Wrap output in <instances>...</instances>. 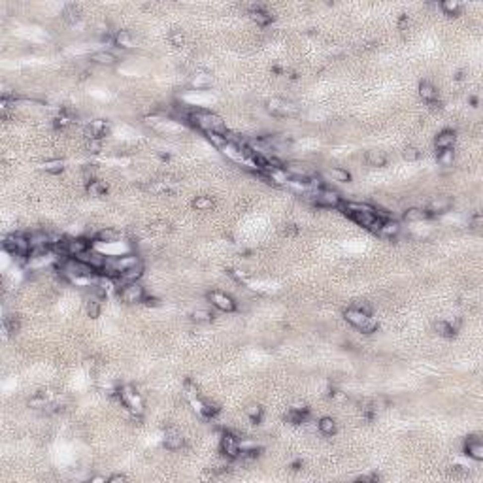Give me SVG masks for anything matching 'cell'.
Wrapping results in <instances>:
<instances>
[{
    "instance_id": "cell-3",
    "label": "cell",
    "mask_w": 483,
    "mask_h": 483,
    "mask_svg": "<svg viewBox=\"0 0 483 483\" xmlns=\"http://www.w3.org/2000/svg\"><path fill=\"white\" fill-rule=\"evenodd\" d=\"M4 249L11 253L13 257H19V259H29L30 255V242L29 236H23V234H8L2 242Z\"/></svg>"
},
{
    "instance_id": "cell-22",
    "label": "cell",
    "mask_w": 483,
    "mask_h": 483,
    "mask_svg": "<svg viewBox=\"0 0 483 483\" xmlns=\"http://www.w3.org/2000/svg\"><path fill=\"white\" fill-rule=\"evenodd\" d=\"M114 42L117 48L121 49H133L134 48V36L129 30H117L114 36Z\"/></svg>"
},
{
    "instance_id": "cell-14",
    "label": "cell",
    "mask_w": 483,
    "mask_h": 483,
    "mask_svg": "<svg viewBox=\"0 0 483 483\" xmlns=\"http://www.w3.org/2000/svg\"><path fill=\"white\" fill-rule=\"evenodd\" d=\"M162 444H164L166 449H170V451H178V449H181L183 444H185V438L181 436V432L178 430V428H168V430L164 432Z\"/></svg>"
},
{
    "instance_id": "cell-25",
    "label": "cell",
    "mask_w": 483,
    "mask_h": 483,
    "mask_svg": "<svg viewBox=\"0 0 483 483\" xmlns=\"http://www.w3.org/2000/svg\"><path fill=\"white\" fill-rule=\"evenodd\" d=\"M63 19L67 21L68 25H76L77 21L81 19V8L77 4H67L65 10H63Z\"/></svg>"
},
{
    "instance_id": "cell-5",
    "label": "cell",
    "mask_w": 483,
    "mask_h": 483,
    "mask_svg": "<svg viewBox=\"0 0 483 483\" xmlns=\"http://www.w3.org/2000/svg\"><path fill=\"white\" fill-rule=\"evenodd\" d=\"M119 298H121L125 304H142L143 298H145V289H143L138 281L123 285V287L119 289Z\"/></svg>"
},
{
    "instance_id": "cell-16",
    "label": "cell",
    "mask_w": 483,
    "mask_h": 483,
    "mask_svg": "<svg viewBox=\"0 0 483 483\" xmlns=\"http://www.w3.org/2000/svg\"><path fill=\"white\" fill-rule=\"evenodd\" d=\"M372 313H364L362 310H359V308H355V306H351V308H347L345 312H344V317H345V321L349 323V325H353L355 329H359L362 323L368 319Z\"/></svg>"
},
{
    "instance_id": "cell-13",
    "label": "cell",
    "mask_w": 483,
    "mask_h": 483,
    "mask_svg": "<svg viewBox=\"0 0 483 483\" xmlns=\"http://www.w3.org/2000/svg\"><path fill=\"white\" fill-rule=\"evenodd\" d=\"M91 249V242L87 238H67L68 257H79Z\"/></svg>"
},
{
    "instance_id": "cell-18",
    "label": "cell",
    "mask_w": 483,
    "mask_h": 483,
    "mask_svg": "<svg viewBox=\"0 0 483 483\" xmlns=\"http://www.w3.org/2000/svg\"><path fill=\"white\" fill-rule=\"evenodd\" d=\"M419 96L425 100L426 104H432L434 100H438V89H436L434 83H430V81L423 79V81L419 83Z\"/></svg>"
},
{
    "instance_id": "cell-37",
    "label": "cell",
    "mask_w": 483,
    "mask_h": 483,
    "mask_svg": "<svg viewBox=\"0 0 483 483\" xmlns=\"http://www.w3.org/2000/svg\"><path fill=\"white\" fill-rule=\"evenodd\" d=\"M191 319L195 323H199V325H206V323H211V319H213V313L209 312V310H195V312L191 313Z\"/></svg>"
},
{
    "instance_id": "cell-41",
    "label": "cell",
    "mask_w": 483,
    "mask_h": 483,
    "mask_svg": "<svg viewBox=\"0 0 483 483\" xmlns=\"http://www.w3.org/2000/svg\"><path fill=\"white\" fill-rule=\"evenodd\" d=\"M378 327H379L378 319L370 315L368 319H366V321H364V323H362V325H360V327H359V331L362 332V334H372V332H376V331H378Z\"/></svg>"
},
{
    "instance_id": "cell-4",
    "label": "cell",
    "mask_w": 483,
    "mask_h": 483,
    "mask_svg": "<svg viewBox=\"0 0 483 483\" xmlns=\"http://www.w3.org/2000/svg\"><path fill=\"white\" fill-rule=\"evenodd\" d=\"M266 108L276 117H291V115H296V112H298V108L293 102L285 100V98H270L266 102Z\"/></svg>"
},
{
    "instance_id": "cell-51",
    "label": "cell",
    "mask_w": 483,
    "mask_h": 483,
    "mask_svg": "<svg viewBox=\"0 0 483 483\" xmlns=\"http://www.w3.org/2000/svg\"><path fill=\"white\" fill-rule=\"evenodd\" d=\"M381 478H379L378 474H366V476H359L357 478V482H379Z\"/></svg>"
},
{
    "instance_id": "cell-30",
    "label": "cell",
    "mask_w": 483,
    "mask_h": 483,
    "mask_svg": "<svg viewBox=\"0 0 483 483\" xmlns=\"http://www.w3.org/2000/svg\"><path fill=\"white\" fill-rule=\"evenodd\" d=\"M72 123H74V115L70 114V112H61V114L53 119V127H55L57 131H67L68 127H72Z\"/></svg>"
},
{
    "instance_id": "cell-47",
    "label": "cell",
    "mask_w": 483,
    "mask_h": 483,
    "mask_svg": "<svg viewBox=\"0 0 483 483\" xmlns=\"http://www.w3.org/2000/svg\"><path fill=\"white\" fill-rule=\"evenodd\" d=\"M470 227L472 228H482L483 227V215L480 213V211H476L472 215V219H470Z\"/></svg>"
},
{
    "instance_id": "cell-2",
    "label": "cell",
    "mask_w": 483,
    "mask_h": 483,
    "mask_svg": "<svg viewBox=\"0 0 483 483\" xmlns=\"http://www.w3.org/2000/svg\"><path fill=\"white\" fill-rule=\"evenodd\" d=\"M117 397L121 400V404L129 408L133 412L134 419H140L143 414V398L140 397V393L133 387V385H123L117 391Z\"/></svg>"
},
{
    "instance_id": "cell-35",
    "label": "cell",
    "mask_w": 483,
    "mask_h": 483,
    "mask_svg": "<svg viewBox=\"0 0 483 483\" xmlns=\"http://www.w3.org/2000/svg\"><path fill=\"white\" fill-rule=\"evenodd\" d=\"M42 168L48 172V174H51V176H57V174H61V172L65 170V162L61 161V159H49V161H46L42 164Z\"/></svg>"
},
{
    "instance_id": "cell-45",
    "label": "cell",
    "mask_w": 483,
    "mask_h": 483,
    "mask_svg": "<svg viewBox=\"0 0 483 483\" xmlns=\"http://www.w3.org/2000/svg\"><path fill=\"white\" fill-rule=\"evenodd\" d=\"M209 83H211V79H209L206 74L195 76V79H193V87H195V89H206V87H209Z\"/></svg>"
},
{
    "instance_id": "cell-21",
    "label": "cell",
    "mask_w": 483,
    "mask_h": 483,
    "mask_svg": "<svg viewBox=\"0 0 483 483\" xmlns=\"http://www.w3.org/2000/svg\"><path fill=\"white\" fill-rule=\"evenodd\" d=\"M364 161L374 168H381V166L387 164V155H385V151H379V149H370L364 155Z\"/></svg>"
},
{
    "instance_id": "cell-6",
    "label": "cell",
    "mask_w": 483,
    "mask_h": 483,
    "mask_svg": "<svg viewBox=\"0 0 483 483\" xmlns=\"http://www.w3.org/2000/svg\"><path fill=\"white\" fill-rule=\"evenodd\" d=\"M208 300L213 308H217L219 312H234L236 310V300L230 296V294L223 293V291H209Z\"/></svg>"
},
{
    "instance_id": "cell-43",
    "label": "cell",
    "mask_w": 483,
    "mask_h": 483,
    "mask_svg": "<svg viewBox=\"0 0 483 483\" xmlns=\"http://www.w3.org/2000/svg\"><path fill=\"white\" fill-rule=\"evenodd\" d=\"M246 414L253 423H259L263 419V408L259 406V404H251L249 408H246Z\"/></svg>"
},
{
    "instance_id": "cell-38",
    "label": "cell",
    "mask_w": 483,
    "mask_h": 483,
    "mask_svg": "<svg viewBox=\"0 0 483 483\" xmlns=\"http://www.w3.org/2000/svg\"><path fill=\"white\" fill-rule=\"evenodd\" d=\"M149 232L155 234V236H164V234L170 232V223H166V221H155V223L149 225Z\"/></svg>"
},
{
    "instance_id": "cell-40",
    "label": "cell",
    "mask_w": 483,
    "mask_h": 483,
    "mask_svg": "<svg viewBox=\"0 0 483 483\" xmlns=\"http://www.w3.org/2000/svg\"><path fill=\"white\" fill-rule=\"evenodd\" d=\"M19 327H21V323H19V319H17L15 315H8V317H4V331L8 332V334H15V332H19Z\"/></svg>"
},
{
    "instance_id": "cell-49",
    "label": "cell",
    "mask_w": 483,
    "mask_h": 483,
    "mask_svg": "<svg viewBox=\"0 0 483 483\" xmlns=\"http://www.w3.org/2000/svg\"><path fill=\"white\" fill-rule=\"evenodd\" d=\"M147 308H157V306H161V302H159V298H155V296H147L145 294V298H143V302Z\"/></svg>"
},
{
    "instance_id": "cell-46",
    "label": "cell",
    "mask_w": 483,
    "mask_h": 483,
    "mask_svg": "<svg viewBox=\"0 0 483 483\" xmlns=\"http://www.w3.org/2000/svg\"><path fill=\"white\" fill-rule=\"evenodd\" d=\"M85 149L89 153H98L100 149H102V140H87Z\"/></svg>"
},
{
    "instance_id": "cell-53",
    "label": "cell",
    "mask_w": 483,
    "mask_h": 483,
    "mask_svg": "<svg viewBox=\"0 0 483 483\" xmlns=\"http://www.w3.org/2000/svg\"><path fill=\"white\" fill-rule=\"evenodd\" d=\"M91 483H108V478H104V476H93Z\"/></svg>"
},
{
    "instance_id": "cell-9",
    "label": "cell",
    "mask_w": 483,
    "mask_h": 483,
    "mask_svg": "<svg viewBox=\"0 0 483 483\" xmlns=\"http://www.w3.org/2000/svg\"><path fill=\"white\" fill-rule=\"evenodd\" d=\"M219 449H221V453L225 455L227 459H230V461H234V459L240 457V442H238L236 436L230 434V432H225V434L221 436Z\"/></svg>"
},
{
    "instance_id": "cell-48",
    "label": "cell",
    "mask_w": 483,
    "mask_h": 483,
    "mask_svg": "<svg viewBox=\"0 0 483 483\" xmlns=\"http://www.w3.org/2000/svg\"><path fill=\"white\" fill-rule=\"evenodd\" d=\"M283 232L287 234V236H296V234L300 232V228L296 227V225H293V223H289V225H285Z\"/></svg>"
},
{
    "instance_id": "cell-39",
    "label": "cell",
    "mask_w": 483,
    "mask_h": 483,
    "mask_svg": "<svg viewBox=\"0 0 483 483\" xmlns=\"http://www.w3.org/2000/svg\"><path fill=\"white\" fill-rule=\"evenodd\" d=\"M447 208H449V202H447V200H434V202H430L428 208H425V209L430 213V217H432V215H436V213H444Z\"/></svg>"
},
{
    "instance_id": "cell-33",
    "label": "cell",
    "mask_w": 483,
    "mask_h": 483,
    "mask_svg": "<svg viewBox=\"0 0 483 483\" xmlns=\"http://www.w3.org/2000/svg\"><path fill=\"white\" fill-rule=\"evenodd\" d=\"M434 331L438 332L440 336H444V338H453L455 334H457V331H455L453 325H451L449 321H436Z\"/></svg>"
},
{
    "instance_id": "cell-50",
    "label": "cell",
    "mask_w": 483,
    "mask_h": 483,
    "mask_svg": "<svg viewBox=\"0 0 483 483\" xmlns=\"http://www.w3.org/2000/svg\"><path fill=\"white\" fill-rule=\"evenodd\" d=\"M129 478L125 476V474H114V476H110L108 478V483H123V482H127Z\"/></svg>"
},
{
    "instance_id": "cell-32",
    "label": "cell",
    "mask_w": 483,
    "mask_h": 483,
    "mask_svg": "<svg viewBox=\"0 0 483 483\" xmlns=\"http://www.w3.org/2000/svg\"><path fill=\"white\" fill-rule=\"evenodd\" d=\"M95 238L96 242H102V244H114L115 240L119 238V234H117V230H114V228H100L95 234Z\"/></svg>"
},
{
    "instance_id": "cell-26",
    "label": "cell",
    "mask_w": 483,
    "mask_h": 483,
    "mask_svg": "<svg viewBox=\"0 0 483 483\" xmlns=\"http://www.w3.org/2000/svg\"><path fill=\"white\" fill-rule=\"evenodd\" d=\"M430 217V213L425 208H408L404 211V221L408 223H419V221H425Z\"/></svg>"
},
{
    "instance_id": "cell-44",
    "label": "cell",
    "mask_w": 483,
    "mask_h": 483,
    "mask_svg": "<svg viewBox=\"0 0 483 483\" xmlns=\"http://www.w3.org/2000/svg\"><path fill=\"white\" fill-rule=\"evenodd\" d=\"M168 40H170V44L174 46V48H181V46L185 44V36H183L181 30H172Z\"/></svg>"
},
{
    "instance_id": "cell-29",
    "label": "cell",
    "mask_w": 483,
    "mask_h": 483,
    "mask_svg": "<svg viewBox=\"0 0 483 483\" xmlns=\"http://www.w3.org/2000/svg\"><path fill=\"white\" fill-rule=\"evenodd\" d=\"M317 428H319V432H321V434H325V436L336 434V430H338L336 421H334L332 417H321V419L317 421Z\"/></svg>"
},
{
    "instance_id": "cell-36",
    "label": "cell",
    "mask_w": 483,
    "mask_h": 483,
    "mask_svg": "<svg viewBox=\"0 0 483 483\" xmlns=\"http://www.w3.org/2000/svg\"><path fill=\"white\" fill-rule=\"evenodd\" d=\"M85 310H87V315H89L91 319H96V317L100 315V310H102L100 298H98V296H91L85 304Z\"/></svg>"
},
{
    "instance_id": "cell-23",
    "label": "cell",
    "mask_w": 483,
    "mask_h": 483,
    "mask_svg": "<svg viewBox=\"0 0 483 483\" xmlns=\"http://www.w3.org/2000/svg\"><path fill=\"white\" fill-rule=\"evenodd\" d=\"M85 191H87V195L100 199V197H106V193H108V185H106L104 181H100V180H89V181H87Z\"/></svg>"
},
{
    "instance_id": "cell-24",
    "label": "cell",
    "mask_w": 483,
    "mask_h": 483,
    "mask_svg": "<svg viewBox=\"0 0 483 483\" xmlns=\"http://www.w3.org/2000/svg\"><path fill=\"white\" fill-rule=\"evenodd\" d=\"M285 419L291 423V425H302L304 421L308 419V408H291L287 412Z\"/></svg>"
},
{
    "instance_id": "cell-15",
    "label": "cell",
    "mask_w": 483,
    "mask_h": 483,
    "mask_svg": "<svg viewBox=\"0 0 483 483\" xmlns=\"http://www.w3.org/2000/svg\"><path fill=\"white\" fill-rule=\"evenodd\" d=\"M455 142H457V134H455V131H451V129H444L442 133H438V136L434 138V147L436 151L438 149H449V147H453Z\"/></svg>"
},
{
    "instance_id": "cell-10",
    "label": "cell",
    "mask_w": 483,
    "mask_h": 483,
    "mask_svg": "<svg viewBox=\"0 0 483 483\" xmlns=\"http://www.w3.org/2000/svg\"><path fill=\"white\" fill-rule=\"evenodd\" d=\"M247 10H249V17L253 23H257L259 27H266L272 23V13L266 10L263 4H247Z\"/></svg>"
},
{
    "instance_id": "cell-8",
    "label": "cell",
    "mask_w": 483,
    "mask_h": 483,
    "mask_svg": "<svg viewBox=\"0 0 483 483\" xmlns=\"http://www.w3.org/2000/svg\"><path fill=\"white\" fill-rule=\"evenodd\" d=\"M110 131H112V127H110L108 121H104V119H95V121H91L83 129V134H85L87 140H102L104 136L110 134Z\"/></svg>"
},
{
    "instance_id": "cell-42",
    "label": "cell",
    "mask_w": 483,
    "mask_h": 483,
    "mask_svg": "<svg viewBox=\"0 0 483 483\" xmlns=\"http://www.w3.org/2000/svg\"><path fill=\"white\" fill-rule=\"evenodd\" d=\"M402 157H404L408 162H415L421 159V151H419L417 147H414V145H408V147L402 149Z\"/></svg>"
},
{
    "instance_id": "cell-27",
    "label": "cell",
    "mask_w": 483,
    "mask_h": 483,
    "mask_svg": "<svg viewBox=\"0 0 483 483\" xmlns=\"http://www.w3.org/2000/svg\"><path fill=\"white\" fill-rule=\"evenodd\" d=\"M436 161H438V164H440V166H444V168L453 166L455 149H453V147H449V149H438V153H436Z\"/></svg>"
},
{
    "instance_id": "cell-52",
    "label": "cell",
    "mask_w": 483,
    "mask_h": 483,
    "mask_svg": "<svg viewBox=\"0 0 483 483\" xmlns=\"http://www.w3.org/2000/svg\"><path fill=\"white\" fill-rule=\"evenodd\" d=\"M408 25H410V17H408L406 13H402V15H400V19H398V29L406 30Z\"/></svg>"
},
{
    "instance_id": "cell-28",
    "label": "cell",
    "mask_w": 483,
    "mask_h": 483,
    "mask_svg": "<svg viewBox=\"0 0 483 483\" xmlns=\"http://www.w3.org/2000/svg\"><path fill=\"white\" fill-rule=\"evenodd\" d=\"M191 206L195 209H199V211H209V209L215 206V200L211 199V197H208V195H200L197 199H193Z\"/></svg>"
},
{
    "instance_id": "cell-11",
    "label": "cell",
    "mask_w": 483,
    "mask_h": 483,
    "mask_svg": "<svg viewBox=\"0 0 483 483\" xmlns=\"http://www.w3.org/2000/svg\"><path fill=\"white\" fill-rule=\"evenodd\" d=\"M77 259H79V261H83L85 265L91 266V268L95 270L96 274H100V270H102V268H104V266H106V263H108V259H106V257L102 255V253H98V251H95L93 247H91L89 251H85L83 255H79V257H77Z\"/></svg>"
},
{
    "instance_id": "cell-34",
    "label": "cell",
    "mask_w": 483,
    "mask_h": 483,
    "mask_svg": "<svg viewBox=\"0 0 483 483\" xmlns=\"http://www.w3.org/2000/svg\"><path fill=\"white\" fill-rule=\"evenodd\" d=\"M440 6H442V10H444L445 15H449V17L459 15V13H461V10H463V4H461V2H457V0H445V2H442V4H440Z\"/></svg>"
},
{
    "instance_id": "cell-31",
    "label": "cell",
    "mask_w": 483,
    "mask_h": 483,
    "mask_svg": "<svg viewBox=\"0 0 483 483\" xmlns=\"http://www.w3.org/2000/svg\"><path fill=\"white\" fill-rule=\"evenodd\" d=\"M329 178L332 181H338V183H349L351 174L345 168H342V166H334V168L329 170Z\"/></svg>"
},
{
    "instance_id": "cell-7",
    "label": "cell",
    "mask_w": 483,
    "mask_h": 483,
    "mask_svg": "<svg viewBox=\"0 0 483 483\" xmlns=\"http://www.w3.org/2000/svg\"><path fill=\"white\" fill-rule=\"evenodd\" d=\"M313 200L317 206H323V208H340L342 204V197L332 189H327V187H321L313 193Z\"/></svg>"
},
{
    "instance_id": "cell-12",
    "label": "cell",
    "mask_w": 483,
    "mask_h": 483,
    "mask_svg": "<svg viewBox=\"0 0 483 483\" xmlns=\"http://www.w3.org/2000/svg\"><path fill=\"white\" fill-rule=\"evenodd\" d=\"M143 276V266L138 265V266H133V268H129L127 272H123V274H119L117 277L114 279V283L117 285V289H121L123 285H129V283H134V281H140V277Z\"/></svg>"
},
{
    "instance_id": "cell-20",
    "label": "cell",
    "mask_w": 483,
    "mask_h": 483,
    "mask_svg": "<svg viewBox=\"0 0 483 483\" xmlns=\"http://www.w3.org/2000/svg\"><path fill=\"white\" fill-rule=\"evenodd\" d=\"M398 232H400V223L391 217L385 219V221H381V225H379V228H378V234H381V236H385V238L397 236Z\"/></svg>"
},
{
    "instance_id": "cell-17",
    "label": "cell",
    "mask_w": 483,
    "mask_h": 483,
    "mask_svg": "<svg viewBox=\"0 0 483 483\" xmlns=\"http://www.w3.org/2000/svg\"><path fill=\"white\" fill-rule=\"evenodd\" d=\"M464 451H466V455L470 457V459H474V461H483V444L480 438H476V436H470V440L466 442V445H464Z\"/></svg>"
},
{
    "instance_id": "cell-19",
    "label": "cell",
    "mask_w": 483,
    "mask_h": 483,
    "mask_svg": "<svg viewBox=\"0 0 483 483\" xmlns=\"http://www.w3.org/2000/svg\"><path fill=\"white\" fill-rule=\"evenodd\" d=\"M91 61L95 65H100V67H114L117 65V57H115L112 51H106V49H100L91 55Z\"/></svg>"
},
{
    "instance_id": "cell-1",
    "label": "cell",
    "mask_w": 483,
    "mask_h": 483,
    "mask_svg": "<svg viewBox=\"0 0 483 483\" xmlns=\"http://www.w3.org/2000/svg\"><path fill=\"white\" fill-rule=\"evenodd\" d=\"M189 121L193 127H197L202 133H208V131H213V133L219 134L228 133L223 119L217 114H211V112H206V110H191Z\"/></svg>"
}]
</instances>
